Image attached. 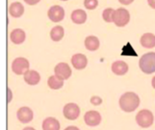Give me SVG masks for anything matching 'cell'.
Returning a JSON list of instances; mask_svg holds the SVG:
<instances>
[{
    "label": "cell",
    "mask_w": 155,
    "mask_h": 130,
    "mask_svg": "<svg viewBox=\"0 0 155 130\" xmlns=\"http://www.w3.org/2000/svg\"><path fill=\"white\" fill-rule=\"evenodd\" d=\"M119 104L125 112L134 111L140 105V98L134 92H126L120 98Z\"/></svg>",
    "instance_id": "cell-1"
},
{
    "label": "cell",
    "mask_w": 155,
    "mask_h": 130,
    "mask_svg": "<svg viewBox=\"0 0 155 130\" xmlns=\"http://www.w3.org/2000/svg\"><path fill=\"white\" fill-rule=\"evenodd\" d=\"M140 69L146 74L155 72V52H148L142 56L139 62Z\"/></svg>",
    "instance_id": "cell-2"
},
{
    "label": "cell",
    "mask_w": 155,
    "mask_h": 130,
    "mask_svg": "<svg viewBox=\"0 0 155 130\" xmlns=\"http://www.w3.org/2000/svg\"><path fill=\"white\" fill-rule=\"evenodd\" d=\"M154 117L152 111L148 109H143L136 115V122L142 128H149L153 124Z\"/></svg>",
    "instance_id": "cell-3"
},
{
    "label": "cell",
    "mask_w": 155,
    "mask_h": 130,
    "mask_svg": "<svg viewBox=\"0 0 155 130\" xmlns=\"http://www.w3.org/2000/svg\"><path fill=\"white\" fill-rule=\"evenodd\" d=\"M114 23L119 26L123 27L125 26L130 22V13L125 8H118L114 11L113 16Z\"/></svg>",
    "instance_id": "cell-4"
},
{
    "label": "cell",
    "mask_w": 155,
    "mask_h": 130,
    "mask_svg": "<svg viewBox=\"0 0 155 130\" xmlns=\"http://www.w3.org/2000/svg\"><path fill=\"white\" fill-rule=\"evenodd\" d=\"M29 62L25 58L19 57L12 62V71L16 75H22L29 71Z\"/></svg>",
    "instance_id": "cell-5"
},
{
    "label": "cell",
    "mask_w": 155,
    "mask_h": 130,
    "mask_svg": "<svg viewBox=\"0 0 155 130\" xmlns=\"http://www.w3.org/2000/svg\"><path fill=\"white\" fill-rule=\"evenodd\" d=\"M64 116L69 120L76 119L80 115V108L75 103H68L64 108Z\"/></svg>",
    "instance_id": "cell-6"
},
{
    "label": "cell",
    "mask_w": 155,
    "mask_h": 130,
    "mask_svg": "<svg viewBox=\"0 0 155 130\" xmlns=\"http://www.w3.org/2000/svg\"><path fill=\"white\" fill-rule=\"evenodd\" d=\"M54 74L64 81L68 80L72 75V70L67 63L60 62L54 67Z\"/></svg>",
    "instance_id": "cell-7"
},
{
    "label": "cell",
    "mask_w": 155,
    "mask_h": 130,
    "mask_svg": "<svg viewBox=\"0 0 155 130\" xmlns=\"http://www.w3.org/2000/svg\"><path fill=\"white\" fill-rule=\"evenodd\" d=\"M48 17L52 22H61L64 17V10L60 5H53L48 10Z\"/></svg>",
    "instance_id": "cell-8"
},
{
    "label": "cell",
    "mask_w": 155,
    "mask_h": 130,
    "mask_svg": "<svg viewBox=\"0 0 155 130\" xmlns=\"http://www.w3.org/2000/svg\"><path fill=\"white\" fill-rule=\"evenodd\" d=\"M102 121V116L98 111L91 110L85 113L84 115V122L86 125L90 127H96Z\"/></svg>",
    "instance_id": "cell-9"
},
{
    "label": "cell",
    "mask_w": 155,
    "mask_h": 130,
    "mask_svg": "<svg viewBox=\"0 0 155 130\" xmlns=\"http://www.w3.org/2000/svg\"><path fill=\"white\" fill-rule=\"evenodd\" d=\"M17 119L21 123L26 124L29 123L30 121H32L33 118H34V113L32 111L31 109H29L28 107H22L17 110L16 113Z\"/></svg>",
    "instance_id": "cell-10"
},
{
    "label": "cell",
    "mask_w": 155,
    "mask_h": 130,
    "mask_svg": "<svg viewBox=\"0 0 155 130\" xmlns=\"http://www.w3.org/2000/svg\"><path fill=\"white\" fill-rule=\"evenodd\" d=\"M71 62L76 70H83L87 66V58L84 54L76 53L73 55Z\"/></svg>",
    "instance_id": "cell-11"
},
{
    "label": "cell",
    "mask_w": 155,
    "mask_h": 130,
    "mask_svg": "<svg viewBox=\"0 0 155 130\" xmlns=\"http://www.w3.org/2000/svg\"><path fill=\"white\" fill-rule=\"evenodd\" d=\"M25 81L29 85H36L40 81V74L33 70H29L24 74Z\"/></svg>",
    "instance_id": "cell-12"
},
{
    "label": "cell",
    "mask_w": 155,
    "mask_h": 130,
    "mask_svg": "<svg viewBox=\"0 0 155 130\" xmlns=\"http://www.w3.org/2000/svg\"><path fill=\"white\" fill-rule=\"evenodd\" d=\"M71 19L74 24H82L85 23V21L87 19V14L84 10L76 9V10L73 11V13L71 14Z\"/></svg>",
    "instance_id": "cell-13"
},
{
    "label": "cell",
    "mask_w": 155,
    "mask_h": 130,
    "mask_svg": "<svg viewBox=\"0 0 155 130\" xmlns=\"http://www.w3.org/2000/svg\"><path fill=\"white\" fill-rule=\"evenodd\" d=\"M128 65L124 61H116L112 65V71L116 75H124L128 71Z\"/></svg>",
    "instance_id": "cell-14"
},
{
    "label": "cell",
    "mask_w": 155,
    "mask_h": 130,
    "mask_svg": "<svg viewBox=\"0 0 155 130\" xmlns=\"http://www.w3.org/2000/svg\"><path fill=\"white\" fill-rule=\"evenodd\" d=\"M10 39L15 44H20L25 40V33L22 29H15L10 33Z\"/></svg>",
    "instance_id": "cell-15"
},
{
    "label": "cell",
    "mask_w": 155,
    "mask_h": 130,
    "mask_svg": "<svg viewBox=\"0 0 155 130\" xmlns=\"http://www.w3.org/2000/svg\"><path fill=\"white\" fill-rule=\"evenodd\" d=\"M24 11H25L24 5L20 2L12 3L9 6V14L13 17H15V18L22 16V14H24Z\"/></svg>",
    "instance_id": "cell-16"
},
{
    "label": "cell",
    "mask_w": 155,
    "mask_h": 130,
    "mask_svg": "<svg viewBox=\"0 0 155 130\" xmlns=\"http://www.w3.org/2000/svg\"><path fill=\"white\" fill-rule=\"evenodd\" d=\"M141 44L147 48V49H152L155 47V35L153 33H144L141 37Z\"/></svg>",
    "instance_id": "cell-17"
},
{
    "label": "cell",
    "mask_w": 155,
    "mask_h": 130,
    "mask_svg": "<svg viewBox=\"0 0 155 130\" xmlns=\"http://www.w3.org/2000/svg\"><path fill=\"white\" fill-rule=\"evenodd\" d=\"M84 45H85V48L88 50V51H96L99 46H100V42H99V39L96 37V36H94V35H90L88 37L85 38V41H84Z\"/></svg>",
    "instance_id": "cell-18"
},
{
    "label": "cell",
    "mask_w": 155,
    "mask_h": 130,
    "mask_svg": "<svg viewBox=\"0 0 155 130\" xmlns=\"http://www.w3.org/2000/svg\"><path fill=\"white\" fill-rule=\"evenodd\" d=\"M43 130H60V123L54 118H47L42 125Z\"/></svg>",
    "instance_id": "cell-19"
},
{
    "label": "cell",
    "mask_w": 155,
    "mask_h": 130,
    "mask_svg": "<svg viewBox=\"0 0 155 130\" xmlns=\"http://www.w3.org/2000/svg\"><path fill=\"white\" fill-rule=\"evenodd\" d=\"M64 35V30L62 26L60 25H57V26H54L51 32H50V36H51V39L54 42H59L60 40L63 39Z\"/></svg>",
    "instance_id": "cell-20"
},
{
    "label": "cell",
    "mask_w": 155,
    "mask_h": 130,
    "mask_svg": "<svg viewBox=\"0 0 155 130\" xmlns=\"http://www.w3.org/2000/svg\"><path fill=\"white\" fill-rule=\"evenodd\" d=\"M47 83L52 90H59L64 86V80H62L56 75H54L49 77Z\"/></svg>",
    "instance_id": "cell-21"
},
{
    "label": "cell",
    "mask_w": 155,
    "mask_h": 130,
    "mask_svg": "<svg viewBox=\"0 0 155 130\" xmlns=\"http://www.w3.org/2000/svg\"><path fill=\"white\" fill-rule=\"evenodd\" d=\"M115 10H114L113 8H106L104 10L103 12V18L105 22L107 23H112L113 21V16H114V13Z\"/></svg>",
    "instance_id": "cell-22"
},
{
    "label": "cell",
    "mask_w": 155,
    "mask_h": 130,
    "mask_svg": "<svg viewBox=\"0 0 155 130\" xmlns=\"http://www.w3.org/2000/svg\"><path fill=\"white\" fill-rule=\"evenodd\" d=\"M98 5V0H84V6L89 10H94Z\"/></svg>",
    "instance_id": "cell-23"
},
{
    "label": "cell",
    "mask_w": 155,
    "mask_h": 130,
    "mask_svg": "<svg viewBox=\"0 0 155 130\" xmlns=\"http://www.w3.org/2000/svg\"><path fill=\"white\" fill-rule=\"evenodd\" d=\"M91 102H92V104H94V105H100L102 102H103V100H102V99L100 98V97H97V96H94V97H92V99H91Z\"/></svg>",
    "instance_id": "cell-24"
},
{
    "label": "cell",
    "mask_w": 155,
    "mask_h": 130,
    "mask_svg": "<svg viewBox=\"0 0 155 130\" xmlns=\"http://www.w3.org/2000/svg\"><path fill=\"white\" fill-rule=\"evenodd\" d=\"M27 5H36L37 3L40 2V0H24Z\"/></svg>",
    "instance_id": "cell-25"
},
{
    "label": "cell",
    "mask_w": 155,
    "mask_h": 130,
    "mask_svg": "<svg viewBox=\"0 0 155 130\" xmlns=\"http://www.w3.org/2000/svg\"><path fill=\"white\" fill-rule=\"evenodd\" d=\"M119 2L123 5H128L130 4H132L134 2V0H119Z\"/></svg>",
    "instance_id": "cell-26"
},
{
    "label": "cell",
    "mask_w": 155,
    "mask_h": 130,
    "mask_svg": "<svg viewBox=\"0 0 155 130\" xmlns=\"http://www.w3.org/2000/svg\"><path fill=\"white\" fill-rule=\"evenodd\" d=\"M148 4L152 8L155 9V0H148Z\"/></svg>",
    "instance_id": "cell-27"
},
{
    "label": "cell",
    "mask_w": 155,
    "mask_h": 130,
    "mask_svg": "<svg viewBox=\"0 0 155 130\" xmlns=\"http://www.w3.org/2000/svg\"><path fill=\"white\" fill-rule=\"evenodd\" d=\"M64 130H80L78 128H76V127H74V126H70V127H68V128H66Z\"/></svg>",
    "instance_id": "cell-28"
},
{
    "label": "cell",
    "mask_w": 155,
    "mask_h": 130,
    "mask_svg": "<svg viewBox=\"0 0 155 130\" xmlns=\"http://www.w3.org/2000/svg\"><path fill=\"white\" fill-rule=\"evenodd\" d=\"M152 85H153V87L155 89V76L153 78V81H152Z\"/></svg>",
    "instance_id": "cell-29"
},
{
    "label": "cell",
    "mask_w": 155,
    "mask_h": 130,
    "mask_svg": "<svg viewBox=\"0 0 155 130\" xmlns=\"http://www.w3.org/2000/svg\"><path fill=\"white\" fill-rule=\"evenodd\" d=\"M23 130H35L34 128H30V127H27V128H25Z\"/></svg>",
    "instance_id": "cell-30"
},
{
    "label": "cell",
    "mask_w": 155,
    "mask_h": 130,
    "mask_svg": "<svg viewBox=\"0 0 155 130\" xmlns=\"http://www.w3.org/2000/svg\"><path fill=\"white\" fill-rule=\"evenodd\" d=\"M62 1H66V0H62Z\"/></svg>",
    "instance_id": "cell-31"
}]
</instances>
